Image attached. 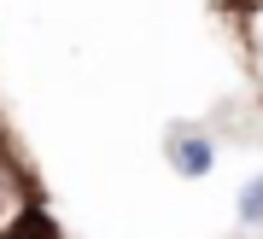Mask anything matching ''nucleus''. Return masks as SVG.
I'll use <instances>...</instances> for the list:
<instances>
[{"mask_svg":"<svg viewBox=\"0 0 263 239\" xmlns=\"http://www.w3.org/2000/svg\"><path fill=\"white\" fill-rule=\"evenodd\" d=\"M216 134L205 129V123H170L164 129V164L181 175V181H205V175L216 169Z\"/></svg>","mask_w":263,"mask_h":239,"instance_id":"obj_1","label":"nucleus"},{"mask_svg":"<svg viewBox=\"0 0 263 239\" xmlns=\"http://www.w3.org/2000/svg\"><path fill=\"white\" fill-rule=\"evenodd\" d=\"M41 210V193H35V175L18 152L0 157V233H12L18 222H29Z\"/></svg>","mask_w":263,"mask_h":239,"instance_id":"obj_2","label":"nucleus"},{"mask_svg":"<svg viewBox=\"0 0 263 239\" xmlns=\"http://www.w3.org/2000/svg\"><path fill=\"white\" fill-rule=\"evenodd\" d=\"M240 18H234V35H240V53H246V70L252 82L263 88V0H240Z\"/></svg>","mask_w":263,"mask_h":239,"instance_id":"obj_3","label":"nucleus"},{"mask_svg":"<svg viewBox=\"0 0 263 239\" xmlns=\"http://www.w3.org/2000/svg\"><path fill=\"white\" fill-rule=\"evenodd\" d=\"M234 216H240V228H263V175H252V181L240 187Z\"/></svg>","mask_w":263,"mask_h":239,"instance_id":"obj_4","label":"nucleus"},{"mask_svg":"<svg viewBox=\"0 0 263 239\" xmlns=\"http://www.w3.org/2000/svg\"><path fill=\"white\" fill-rule=\"evenodd\" d=\"M0 239H59V233H53V222H47V210H35L29 222H18V228H12V233H0Z\"/></svg>","mask_w":263,"mask_h":239,"instance_id":"obj_5","label":"nucleus"},{"mask_svg":"<svg viewBox=\"0 0 263 239\" xmlns=\"http://www.w3.org/2000/svg\"><path fill=\"white\" fill-rule=\"evenodd\" d=\"M12 152V140H6V123H0V157H6Z\"/></svg>","mask_w":263,"mask_h":239,"instance_id":"obj_6","label":"nucleus"}]
</instances>
